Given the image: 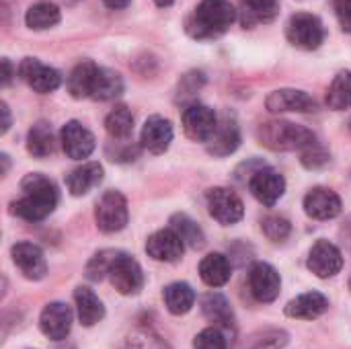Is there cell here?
<instances>
[{"label":"cell","mask_w":351,"mask_h":349,"mask_svg":"<svg viewBox=\"0 0 351 349\" xmlns=\"http://www.w3.org/2000/svg\"><path fill=\"white\" fill-rule=\"evenodd\" d=\"M23 197L16 200L10 208L12 214L27 220L39 222L45 220L58 206V187L51 179L43 177L41 173H31L21 181Z\"/></svg>","instance_id":"cell-1"},{"label":"cell","mask_w":351,"mask_h":349,"mask_svg":"<svg viewBox=\"0 0 351 349\" xmlns=\"http://www.w3.org/2000/svg\"><path fill=\"white\" fill-rule=\"evenodd\" d=\"M237 10L230 0H202L187 19V33L193 39H214L230 29Z\"/></svg>","instance_id":"cell-2"},{"label":"cell","mask_w":351,"mask_h":349,"mask_svg":"<svg viewBox=\"0 0 351 349\" xmlns=\"http://www.w3.org/2000/svg\"><path fill=\"white\" fill-rule=\"evenodd\" d=\"M257 140L261 146L276 150V152H288V150H304L313 144H317L315 132H311L304 125L276 119V121H265L257 130Z\"/></svg>","instance_id":"cell-3"},{"label":"cell","mask_w":351,"mask_h":349,"mask_svg":"<svg viewBox=\"0 0 351 349\" xmlns=\"http://www.w3.org/2000/svg\"><path fill=\"white\" fill-rule=\"evenodd\" d=\"M286 37L294 47L313 51V49H319L325 41V25L317 14L298 12L290 16L286 25Z\"/></svg>","instance_id":"cell-4"},{"label":"cell","mask_w":351,"mask_h":349,"mask_svg":"<svg viewBox=\"0 0 351 349\" xmlns=\"http://www.w3.org/2000/svg\"><path fill=\"white\" fill-rule=\"evenodd\" d=\"M107 278L111 286L123 296H134L144 288V274H142L140 263L132 255L121 253V251H117Z\"/></svg>","instance_id":"cell-5"},{"label":"cell","mask_w":351,"mask_h":349,"mask_svg":"<svg viewBox=\"0 0 351 349\" xmlns=\"http://www.w3.org/2000/svg\"><path fill=\"white\" fill-rule=\"evenodd\" d=\"M128 202L119 191H105L97 202L95 220L101 232L113 234L125 228L128 224Z\"/></svg>","instance_id":"cell-6"},{"label":"cell","mask_w":351,"mask_h":349,"mask_svg":"<svg viewBox=\"0 0 351 349\" xmlns=\"http://www.w3.org/2000/svg\"><path fill=\"white\" fill-rule=\"evenodd\" d=\"M206 200H208V212H210V216H212L216 222H220L222 226L237 224V222H241L243 216H245L243 200H241L232 189L214 187V189L208 191Z\"/></svg>","instance_id":"cell-7"},{"label":"cell","mask_w":351,"mask_h":349,"mask_svg":"<svg viewBox=\"0 0 351 349\" xmlns=\"http://www.w3.org/2000/svg\"><path fill=\"white\" fill-rule=\"evenodd\" d=\"M218 121L220 119L214 113V109L202 103H191L183 111V130L185 136L191 138L193 142H208L214 136Z\"/></svg>","instance_id":"cell-8"},{"label":"cell","mask_w":351,"mask_h":349,"mask_svg":"<svg viewBox=\"0 0 351 349\" xmlns=\"http://www.w3.org/2000/svg\"><path fill=\"white\" fill-rule=\"evenodd\" d=\"M249 189L259 204L274 208L286 193V179L276 169L265 167V169H259L257 173H253V177L249 181Z\"/></svg>","instance_id":"cell-9"},{"label":"cell","mask_w":351,"mask_h":349,"mask_svg":"<svg viewBox=\"0 0 351 349\" xmlns=\"http://www.w3.org/2000/svg\"><path fill=\"white\" fill-rule=\"evenodd\" d=\"M249 288H251V294L255 296L257 302L269 304L280 296L282 278H280V274H278V269L274 265L259 261L249 272Z\"/></svg>","instance_id":"cell-10"},{"label":"cell","mask_w":351,"mask_h":349,"mask_svg":"<svg viewBox=\"0 0 351 349\" xmlns=\"http://www.w3.org/2000/svg\"><path fill=\"white\" fill-rule=\"evenodd\" d=\"M19 74L35 93L41 95L53 93L62 84V74L56 68L39 62L37 58H25L19 66Z\"/></svg>","instance_id":"cell-11"},{"label":"cell","mask_w":351,"mask_h":349,"mask_svg":"<svg viewBox=\"0 0 351 349\" xmlns=\"http://www.w3.org/2000/svg\"><path fill=\"white\" fill-rule=\"evenodd\" d=\"M308 269L321 278V280H327V278H333L341 272L343 267V253L339 251V247H335L333 243L329 241H317L308 253V261H306Z\"/></svg>","instance_id":"cell-12"},{"label":"cell","mask_w":351,"mask_h":349,"mask_svg":"<svg viewBox=\"0 0 351 349\" xmlns=\"http://www.w3.org/2000/svg\"><path fill=\"white\" fill-rule=\"evenodd\" d=\"M265 107L271 113H313L317 111V101L306 91L280 88L267 95Z\"/></svg>","instance_id":"cell-13"},{"label":"cell","mask_w":351,"mask_h":349,"mask_svg":"<svg viewBox=\"0 0 351 349\" xmlns=\"http://www.w3.org/2000/svg\"><path fill=\"white\" fill-rule=\"evenodd\" d=\"M60 142H62L66 156L74 160L88 158L97 146L95 136L80 121H68L60 132Z\"/></svg>","instance_id":"cell-14"},{"label":"cell","mask_w":351,"mask_h":349,"mask_svg":"<svg viewBox=\"0 0 351 349\" xmlns=\"http://www.w3.org/2000/svg\"><path fill=\"white\" fill-rule=\"evenodd\" d=\"M72 309L64 302H49L39 317L41 333L51 341H62L72 329Z\"/></svg>","instance_id":"cell-15"},{"label":"cell","mask_w":351,"mask_h":349,"mask_svg":"<svg viewBox=\"0 0 351 349\" xmlns=\"http://www.w3.org/2000/svg\"><path fill=\"white\" fill-rule=\"evenodd\" d=\"M341 197L329 187H315L304 197V212L313 220H333L341 214Z\"/></svg>","instance_id":"cell-16"},{"label":"cell","mask_w":351,"mask_h":349,"mask_svg":"<svg viewBox=\"0 0 351 349\" xmlns=\"http://www.w3.org/2000/svg\"><path fill=\"white\" fill-rule=\"evenodd\" d=\"M185 243L173 228H162L156 230L152 237L146 241V253L154 261H165V263H175L183 257Z\"/></svg>","instance_id":"cell-17"},{"label":"cell","mask_w":351,"mask_h":349,"mask_svg":"<svg viewBox=\"0 0 351 349\" xmlns=\"http://www.w3.org/2000/svg\"><path fill=\"white\" fill-rule=\"evenodd\" d=\"M10 255H12L14 265L21 269V274H23L27 280L39 282V280L45 278V274H47V263H45L43 251H41L37 245H33V243H16V245L10 249Z\"/></svg>","instance_id":"cell-18"},{"label":"cell","mask_w":351,"mask_h":349,"mask_svg":"<svg viewBox=\"0 0 351 349\" xmlns=\"http://www.w3.org/2000/svg\"><path fill=\"white\" fill-rule=\"evenodd\" d=\"M173 123L160 115H152L146 119L144 128H142V136L140 142L144 146V150H148L150 154H162L169 150L171 142H173Z\"/></svg>","instance_id":"cell-19"},{"label":"cell","mask_w":351,"mask_h":349,"mask_svg":"<svg viewBox=\"0 0 351 349\" xmlns=\"http://www.w3.org/2000/svg\"><path fill=\"white\" fill-rule=\"evenodd\" d=\"M327 309H329V300L325 294L306 292L286 304V315L292 319H300V321H315L321 315H325Z\"/></svg>","instance_id":"cell-20"},{"label":"cell","mask_w":351,"mask_h":349,"mask_svg":"<svg viewBox=\"0 0 351 349\" xmlns=\"http://www.w3.org/2000/svg\"><path fill=\"white\" fill-rule=\"evenodd\" d=\"M202 313L212 323V327H218L224 333L234 327V315L230 302L220 292H210L202 298Z\"/></svg>","instance_id":"cell-21"},{"label":"cell","mask_w":351,"mask_h":349,"mask_svg":"<svg viewBox=\"0 0 351 349\" xmlns=\"http://www.w3.org/2000/svg\"><path fill=\"white\" fill-rule=\"evenodd\" d=\"M206 144H208V152L214 154V156H228V154H232L241 146V132H239L237 121L228 119V117L218 121V128H216L214 136Z\"/></svg>","instance_id":"cell-22"},{"label":"cell","mask_w":351,"mask_h":349,"mask_svg":"<svg viewBox=\"0 0 351 349\" xmlns=\"http://www.w3.org/2000/svg\"><path fill=\"white\" fill-rule=\"evenodd\" d=\"M232 267L226 255L222 253H210L199 263V278L210 288H222L230 282Z\"/></svg>","instance_id":"cell-23"},{"label":"cell","mask_w":351,"mask_h":349,"mask_svg":"<svg viewBox=\"0 0 351 349\" xmlns=\"http://www.w3.org/2000/svg\"><path fill=\"white\" fill-rule=\"evenodd\" d=\"M103 181V167L99 163H84L78 169L70 171V175L66 177V185L68 191L74 197L86 195L90 189H95L99 183Z\"/></svg>","instance_id":"cell-24"},{"label":"cell","mask_w":351,"mask_h":349,"mask_svg":"<svg viewBox=\"0 0 351 349\" xmlns=\"http://www.w3.org/2000/svg\"><path fill=\"white\" fill-rule=\"evenodd\" d=\"M74 302H76V313H78V321L84 327H93L97 325L103 317H105V306L99 300V296L84 286H78L74 290Z\"/></svg>","instance_id":"cell-25"},{"label":"cell","mask_w":351,"mask_h":349,"mask_svg":"<svg viewBox=\"0 0 351 349\" xmlns=\"http://www.w3.org/2000/svg\"><path fill=\"white\" fill-rule=\"evenodd\" d=\"M162 298H165L167 311L175 317L187 315L195 304V292L185 282H175V284L167 286L162 292Z\"/></svg>","instance_id":"cell-26"},{"label":"cell","mask_w":351,"mask_h":349,"mask_svg":"<svg viewBox=\"0 0 351 349\" xmlns=\"http://www.w3.org/2000/svg\"><path fill=\"white\" fill-rule=\"evenodd\" d=\"M97 64L90 60L80 62L68 76V91L74 99H90L93 95V84H95V74H97Z\"/></svg>","instance_id":"cell-27"},{"label":"cell","mask_w":351,"mask_h":349,"mask_svg":"<svg viewBox=\"0 0 351 349\" xmlns=\"http://www.w3.org/2000/svg\"><path fill=\"white\" fill-rule=\"evenodd\" d=\"M27 150L35 158H47L56 150L53 130L47 121H37L27 134Z\"/></svg>","instance_id":"cell-28"},{"label":"cell","mask_w":351,"mask_h":349,"mask_svg":"<svg viewBox=\"0 0 351 349\" xmlns=\"http://www.w3.org/2000/svg\"><path fill=\"white\" fill-rule=\"evenodd\" d=\"M121 93H123L121 76L115 70L99 66L97 74H95V84H93L90 99H95V101H111V99L119 97Z\"/></svg>","instance_id":"cell-29"},{"label":"cell","mask_w":351,"mask_h":349,"mask_svg":"<svg viewBox=\"0 0 351 349\" xmlns=\"http://www.w3.org/2000/svg\"><path fill=\"white\" fill-rule=\"evenodd\" d=\"M243 23L245 25H259L269 23L278 16L280 0H241Z\"/></svg>","instance_id":"cell-30"},{"label":"cell","mask_w":351,"mask_h":349,"mask_svg":"<svg viewBox=\"0 0 351 349\" xmlns=\"http://www.w3.org/2000/svg\"><path fill=\"white\" fill-rule=\"evenodd\" d=\"M62 14H60V8L53 4V2H37L33 4L27 14H25V23L29 29L33 31H45V29H51L60 23Z\"/></svg>","instance_id":"cell-31"},{"label":"cell","mask_w":351,"mask_h":349,"mask_svg":"<svg viewBox=\"0 0 351 349\" xmlns=\"http://www.w3.org/2000/svg\"><path fill=\"white\" fill-rule=\"evenodd\" d=\"M327 105L333 111L351 109V70H341L327 91Z\"/></svg>","instance_id":"cell-32"},{"label":"cell","mask_w":351,"mask_h":349,"mask_svg":"<svg viewBox=\"0 0 351 349\" xmlns=\"http://www.w3.org/2000/svg\"><path fill=\"white\" fill-rule=\"evenodd\" d=\"M105 130L113 140H128L134 134V115L125 105H117L105 117Z\"/></svg>","instance_id":"cell-33"},{"label":"cell","mask_w":351,"mask_h":349,"mask_svg":"<svg viewBox=\"0 0 351 349\" xmlns=\"http://www.w3.org/2000/svg\"><path fill=\"white\" fill-rule=\"evenodd\" d=\"M171 228L181 237V241L191 249H202L206 245V234L199 228L195 220H191L187 214H175L171 218Z\"/></svg>","instance_id":"cell-34"},{"label":"cell","mask_w":351,"mask_h":349,"mask_svg":"<svg viewBox=\"0 0 351 349\" xmlns=\"http://www.w3.org/2000/svg\"><path fill=\"white\" fill-rule=\"evenodd\" d=\"M117 251L113 249H107V251H101L97 253L88 263H86V278L90 282H101L109 276V269H111V263L115 259Z\"/></svg>","instance_id":"cell-35"},{"label":"cell","mask_w":351,"mask_h":349,"mask_svg":"<svg viewBox=\"0 0 351 349\" xmlns=\"http://www.w3.org/2000/svg\"><path fill=\"white\" fill-rule=\"evenodd\" d=\"M261 228H263V234L271 243H284V241H288V237L292 232L290 222L286 218H282V216H267L261 222Z\"/></svg>","instance_id":"cell-36"},{"label":"cell","mask_w":351,"mask_h":349,"mask_svg":"<svg viewBox=\"0 0 351 349\" xmlns=\"http://www.w3.org/2000/svg\"><path fill=\"white\" fill-rule=\"evenodd\" d=\"M226 335L218 327H208L193 339V349H226Z\"/></svg>","instance_id":"cell-37"},{"label":"cell","mask_w":351,"mask_h":349,"mask_svg":"<svg viewBox=\"0 0 351 349\" xmlns=\"http://www.w3.org/2000/svg\"><path fill=\"white\" fill-rule=\"evenodd\" d=\"M329 160H331L329 152L319 144H313V146L302 150V165L306 169H323L329 165Z\"/></svg>","instance_id":"cell-38"},{"label":"cell","mask_w":351,"mask_h":349,"mask_svg":"<svg viewBox=\"0 0 351 349\" xmlns=\"http://www.w3.org/2000/svg\"><path fill=\"white\" fill-rule=\"evenodd\" d=\"M117 349H167V346H162V341L150 333H136L123 339V344Z\"/></svg>","instance_id":"cell-39"},{"label":"cell","mask_w":351,"mask_h":349,"mask_svg":"<svg viewBox=\"0 0 351 349\" xmlns=\"http://www.w3.org/2000/svg\"><path fill=\"white\" fill-rule=\"evenodd\" d=\"M335 14L346 33H351V0H335Z\"/></svg>","instance_id":"cell-40"},{"label":"cell","mask_w":351,"mask_h":349,"mask_svg":"<svg viewBox=\"0 0 351 349\" xmlns=\"http://www.w3.org/2000/svg\"><path fill=\"white\" fill-rule=\"evenodd\" d=\"M288 344V335L284 331H271L263 337V344H259L255 349H282Z\"/></svg>","instance_id":"cell-41"},{"label":"cell","mask_w":351,"mask_h":349,"mask_svg":"<svg viewBox=\"0 0 351 349\" xmlns=\"http://www.w3.org/2000/svg\"><path fill=\"white\" fill-rule=\"evenodd\" d=\"M12 74H14V70H12V64L6 60V58H2V84L6 86V84H10V80H12Z\"/></svg>","instance_id":"cell-42"},{"label":"cell","mask_w":351,"mask_h":349,"mask_svg":"<svg viewBox=\"0 0 351 349\" xmlns=\"http://www.w3.org/2000/svg\"><path fill=\"white\" fill-rule=\"evenodd\" d=\"M0 113H2V134H6L8 132V128H10V111H8V105L2 101L0 103Z\"/></svg>","instance_id":"cell-43"},{"label":"cell","mask_w":351,"mask_h":349,"mask_svg":"<svg viewBox=\"0 0 351 349\" xmlns=\"http://www.w3.org/2000/svg\"><path fill=\"white\" fill-rule=\"evenodd\" d=\"M341 234H343V239H346V243H348V249L351 251V216L346 220V224H343V228H341Z\"/></svg>","instance_id":"cell-44"},{"label":"cell","mask_w":351,"mask_h":349,"mask_svg":"<svg viewBox=\"0 0 351 349\" xmlns=\"http://www.w3.org/2000/svg\"><path fill=\"white\" fill-rule=\"evenodd\" d=\"M109 8H113V10H119V8H125L128 4H130V0H103Z\"/></svg>","instance_id":"cell-45"},{"label":"cell","mask_w":351,"mask_h":349,"mask_svg":"<svg viewBox=\"0 0 351 349\" xmlns=\"http://www.w3.org/2000/svg\"><path fill=\"white\" fill-rule=\"evenodd\" d=\"M156 2V6H160V8H167V6H171L175 0H154Z\"/></svg>","instance_id":"cell-46"},{"label":"cell","mask_w":351,"mask_h":349,"mask_svg":"<svg viewBox=\"0 0 351 349\" xmlns=\"http://www.w3.org/2000/svg\"><path fill=\"white\" fill-rule=\"evenodd\" d=\"M66 2H70V4H74V2H78V0H66Z\"/></svg>","instance_id":"cell-47"},{"label":"cell","mask_w":351,"mask_h":349,"mask_svg":"<svg viewBox=\"0 0 351 349\" xmlns=\"http://www.w3.org/2000/svg\"><path fill=\"white\" fill-rule=\"evenodd\" d=\"M350 290H351V276H350Z\"/></svg>","instance_id":"cell-48"}]
</instances>
